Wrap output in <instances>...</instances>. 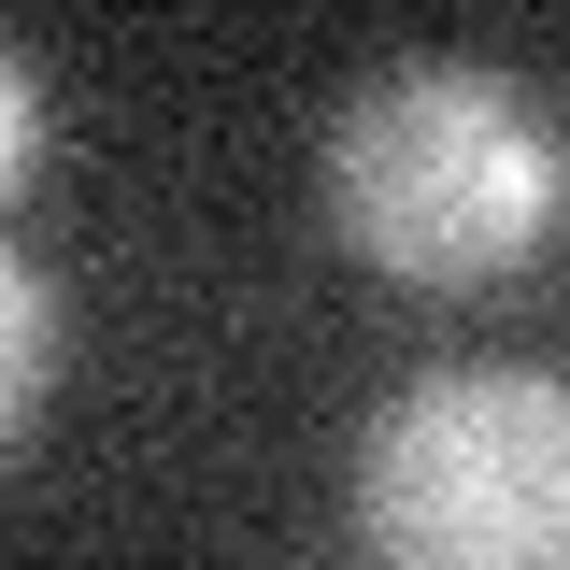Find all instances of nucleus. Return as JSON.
<instances>
[{"instance_id":"1","label":"nucleus","mask_w":570,"mask_h":570,"mask_svg":"<svg viewBox=\"0 0 570 570\" xmlns=\"http://www.w3.org/2000/svg\"><path fill=\"white\" fill-rule=\"evenodd\" d=\"M356 528L385 570H570V385L428 371L356 442Z\"/></svg>"},{"instance_id":"2","label":"nucleus","mask_w":570,"mask_h":570,"mask_svg":"<svg viewBox=\"0 0 570 570\" xmlns=\"http://www.w3.org/2000/svg\"><path fill=\"white\" fill-rule=\"evenodd\" d=\"M328 214L371 272L414 285H471L513 272L528 228H542V142H528V100L499 71H371L328 129Z\"/></svg>"},{"instance_id":"3","label":"nucleus","mask_w":570,"mask_h":570,"mask_svg":"<svg viewBox=\"0 0 570 570\" xmlns=\"http://www.w3.org/2000/svg\"><path fill=\"white\" fill-rule=\"evenodd\" d=\"M43 385H58V285L0 243V442L29 428V400H43Z\"/></svg>"},{"instance_id":"4","label":"nucleus","mask_w":570,"mask_h":570,"mask_svg":"<svg viewBox=\"0 0 570 570\" xmlns=\"http://www.w3.org/2000/svg\"><path fill=\"white\" fill-rule=\"evenodd\" d=\"M29 142H43V86H29V58L0 43V186L29 171Z\"/></svg>"}]
</instances>
